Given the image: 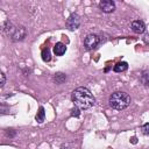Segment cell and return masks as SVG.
Masks as SVG:
<instances>
[{
	"instance_id": "6da1fadb",
	"label": "cell",
	"mask_w": 149,
	"mask_h": 149,
	"mask_svg": "<svg viewBox=\"0 0 149 149\" xmlns=\"http://www.w3.org/2000/svg\"><path fill=\"white\" fill-rule=\"evenodd\" d=\"M71 99H72V102L74 104V106L79 109H88L95 102V99H94L93 94L91 93V91L87 87L76 88L72 92Z\"/></svg>"
},
{
	"instance_id": "7a4b0ae2",
	"label": "cell",
	"mask_w": 149,
	"mask_h": 149,
	"mask_svg": "<svg viewBox=\"0 0 149 149\" xmlns=\"http://www.w3.org/2000/svg\"><path fill=\"white\" fill-rule=\"evenodd\" d=\"M109 106L114 109H118V111H121V109H125L129 106L130 104V97L128 93L126 92H122V91H116V92H113L109 97Z\"/></svg>"
},
{
	"instance_id": "3957f363",
	"label": "cell",
	"mask_w": 149,
	"mask_h": 149,
	"mask_svg": "<svg viewBox=\"0 0 149 149\" xmlns=\"http://www.w3.org/2000/svg\"><path fill=\"white\" fill-rule=\"evenodd\" d=\"M100 40H99V36L95 35V34H88L85 40H84V47L86 50H92L94 48H97V45L99 44Z\"/></svg>"
},
{
	"instance_id": "277c9868",
	"label": "cell",
	"mask_w": 149,
	"mask_h": 149,
	"mask_svg": "<svg viewBox=\"0 0 149 149\" xmlns=\"http://www.w3.org/2000/svg\"><path fill=\"white\" fill-rule=\"evenodd\" d=\"M80 26V17L77 14H71L66 20V27L70 30H76Z\"/></svg>"
},
{
	"instance_id": "5b68a950",
	"label": "cell",
	"mask_w": 149,
	"mask_h": 149,
	"mask_svg": "<svg viewBox=\"0 0 149 149\" xmlns=\"http://www.w3.org/2000/svg\"><path fill=\"white\" fill-rule=\"evenodd\" d=\"M99 7L104 13H112L115 9V3L111 0H104L99 3Z\"/></svg>"
},
{
	"instance_id": "8992f818",
	"label": "cell",
	"mask_w": 149,
	"mask_h": 149,
	"mask_svg": "<svg viewBox=\"0 0 149 149\" xmlns=\"http://www.w3.org/2000/svg\"><path fill=\"white\" fill-rule=\"evenodd\" d=\"M130 28H132V30H133L134 33H136V34H142V33H144V30H146V24H144V22L141 21V20H135V21L132 22Z\"/></svg>"
},
{
	"instance_id": "52a82bcc",
	"label": "cell",
	"mask_w": 149,
	"mask_h": 149,
	"mask_svg": "<svg viewBox=\"0 0 149 149\" xmlns=\"http://www.w3.org/2000/svg\"><path fill=\"white\" fill-rule=\"evenodd\" d=\"M65 51H66V47H65V44H63L62 42H58V43L55 44V47H54V52H55L56 56H62V55L65 54Z\"/></svg>"
},
{
	"instance_id": "ba28073f",
	"label": "cell",
	"mask_w": 149,
	"mask_h": 149,
	"mask_svg": "<svg viewBox=\"0 0 149 149\" xmlns=\"http://www.w3.org/2000/svg\"><path fill=\"white\" fill-rule=\"evenodd\" d=\"M127 69H128L127 62H119V63H116V64L114 65V68H113V70H114L115 72H123V71H126Z\"/></svg>"
},
{
	"instance_id": "9c48e42d",
	"label": "cell",
	"mask_w": 149,
	"mask_h": 149,
	"mask_svg": "<svg viewBox=\"0 0 149 149\" xmlns=\"http://www.w3.org/2000/svg\"><path fill=\"white\" fill-rule=\"evenodd\" d=\"M140 80H141V83H142L144 86H149V70L142 72L141 77H140Z\"/></svg>"
},
{
	"instance_id": "30bf717a",
	"label": "cell",
	"mask_w": 149,
	"mask_h": 149,
	"mask_svg": "<svg viewBox=\"0 0 149 149\" xmlns=\"http://www.w3.org/2000/svg\"><path fill=\"white\" fill-rule=\"evenodd\" d=\"M54 79H55V81H56L57 84H63V83L66 80V76H65L64 73H62V72H58V73L55 74Z\"/></svg>"
},
{
	"instance_id": "8fae6325",
	"label": "cell",
	"mask_w": 149,
	"mask_h": 149,
	"mask_svg": "<svg viewBox=\"0 0 149 149\" xmlns=\"http://www.w3.org/2000/svg\"><path fill=\"white\" fill-rule=\"evenodd\" d=\"M44 118H45L44 108H43V107H40L37 114H36V120H37L38 122H43V121H44Z\"/></svg>"
},
{
	"instance_id": "7c38bea8",
	"label": "cell",
	"mask_w": 149,
	"mask_h": 149,
	"mask_svg": "<svg viewBox=\"0 0 149 149\" xmlns=\"http://www.w3.org/2000/svg\"><path fill=\"white\" fill-rule=\"evenodd\" d=\"M42 59L44 61V62H49L50 59H51V55H50V50L48 49V48H45V49H43L42 50Z\"/></svg>"
},
{
	"instance_id": "4fadbf2b",
	"label": "cell",
	"mask_w": 149,
	"mask_h": 149,
	"mask_svg": "<svg viewBox=\"0 0 149 149\" xmlns=\"http://www.w3.org/2000/svg\"><path fill=\"white\" fill-rule=\"evenodd\" d=\"M141 130H142V134H143V135L149 136V122L144 123V125L141 127Z\"/></svg>"
},
{
	"instance_id": "5bb4252c",
	"label": "cell",
	"mask_w": 149,
	"mask_h": 149,
	"mask_svg": "<svg viewBox=\"0 0 149 149\" xmlns=\"http://www.w3.org/2000/svg\"><path fill=\"white\" fill-rule=\"evenodd\" d=\"M0 77H1V83H0V86L2 87V86L5 85V81H6V77H5V73H3V72H1Z\"/></svg>"
}]
</instances>
